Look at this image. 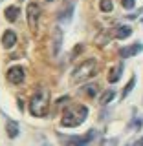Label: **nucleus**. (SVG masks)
<instances>
[{
	"mask_svg": "<svg viewBox=\"0 0 143 146\" xmlns=\"http://www.w3.org/2000/svg\"><path fill=\"white\" fill-rule=\"evenodd\" d=\"M138 146H143V137H141L140 141H138Z\"/></svg>",
	"mask_w": 143,
	"mask_h": 146,
	"instance_id": "aec40b11",
	"label": "nucleus"
},
{
	"mask_svg": "<svg viewBox=\"0 0 143 146\" xmlns=\"http://www.w3.org/2000/svg\"><path fill=\"white\" fill-rule=\"evenodd\" d=\"M6 77H7V80L11 82V84H22L24 79H26V71H24L22 66H13V68L7 70Z\"/></svg>",
	"mask_w": 143,
	"mask_h": 146,
	"instance_id": "423d86ee",
	"label": "nucleus"
},
{
	"mask_svg": "<svg viewBox=\"0 0 143 146\" xmlns=\"http://www.w3.org/2000/svg\"><path fill=\"white\" fill-rule=\"evenodd\" d=\"M17 44V33L15 31H11V29H7V31H4V35H2V46L4 48H13V46Z\"/></svg>",
	"mask_w": 143,
	"mask_h": 146,
	"instance_id": "9d476101",
	"label": "nucleus"
},
{
	"mask_svg": "<svg viewBox=\"0 0 143 146\" xmlns=\"http://www.w3.org/2000/svg\"><path fill=\"white\" fill-rule=\"evenodd\" d=\"M18 13H20V9H18L17 6H11V7L6 9V13H4V15H6V18H7L9 22H15L17 18H18Z\"/></svg>",
	"mask_w": 143,
	"mask_h": 146,
	"instance_id": "ddd939ff",
	"label": "nucleus"
},
{
	"mask_svg": "<svg viewBox=\"0 0 143 146\" xmlns=\"http://www.w3.org/2000/svg\"><path fill=\"white\" fill-rule=\"evenodd\" d=\"M134 84H136V77H130L128 84L125 86V90H123V93H121V97H123V99H125V97H128V93L132 91V88H134Z\"/></svg>",
	"mask_w": 143,
	"mask_h": 146,
	"instance_id": "dca6fc26",
	"label": "nucleus"
},
{
	"mask_svg": "<svg viewBox=\"0 0 143 146\" xmlns=\"http://www.w3.org/2000/svg\"><path fill=\"white\" fill-rule=\"evenodd\" d=\"M99 9L103 13H110L114 9V2H112V0H101V2H99Z\"/></svg>",
	"mask_w": 143,
	"mask_h": 146,
	"instance_id": "2eb2a0df",
	"label": "nucleus"
},
{
	"mask_svg": "<svg viewBox=\"0 0 143 146\" xmlns=\"http://www.w3.org/2000/svg\"><path fill=\"white\" fill-rule=\"evenodd\" d=\"M101 146H117V139H103Z\"/></svg>",
	"mask_w": 143,
	"mask_h": 146,
	"instance_id": "a211bd4d",
	"label": "nucleus"
},
{
	"mask_svg": "<svg viewBox=\"0 0 143 146\" xmlns=\"http://www.w3.org/2000/svg\"><path fill=\"white\" fill-rule=\"evenodd\" d=\"M114 97H116V91H114V90H108V91H105V93H103V97L99 99V102L103 104V106H107L108 102H112V100H114Z\"/></svg>",
	"mask_w": 143,
	"mask_h": 146,
	"instance_id": "4468645a",
	"label": "nucleus"
},
{
	"mask_svg": "<svg viewBox=\"0 0 143 146\" xmlns=\"http://www.w3.org/2000/svg\"><path fill=\"white\" fill-rule=\"evenodd\" d=\"M83 91H86V95H90V97H95L97 95V84L86 86V88H83Z\"/></svg>",
	"mask_w": 143,
	"mask_h": 146,
	"instance_id": "f3484780",
	"label": "nucleus"
},
{
	"mask_svg": "<svg viewBox=\"0 0 143 146\" xmlns=\"http://www.w3.org/2000/svg\"><path fill=\"white\" fill-rule=\"evenodd\" d=\"M46 2H53V0H46Z\"/></svg>",
	"mask_w": 143,
	"mask_h": 146,
	"instance_id": "412c9836",
	"label": "nucleus"
},
{
	"mask_svg": "<svg viewBox=\"0 0 143 146\" xmlns=\"http://www.w3.org/2000/svg\"><path fill=\"white\" fill-rule=\"evenodd\" d=\"M95 73H97V60H95V58H88V60L81 62L79 66L73 70V73H72V82H73V84L85 82V80L92 79Z\"/></svg>",
	"mask_w": 143,
	"mask_h": 146,
	"instance_id": "7ed1b4c3",
	"label": "nucleus"
},
{
	"mask_svg": "<svg viewBox=\"0 0 143 146\" xmlns=\"http://www.w3.org/2000/svg\"><path fill=\"white\" fill-rule=\"evenodd\" d=\"M121 6L125 7V9H134L136 2H134V0H123V2H121Z\"/></svg>",
	"mask_w": 143,
	"mask_h": 146,
	"instance_id": "6ab92c4d",
	"label": "nucleus"
},
{
	"mask_svg": "<svg viewBox=\"0 0 143 146\" xmlns=\"http://www.w3.org/2000/svg\"><path fill=\"white\" fill-rule=\"evenodd\" d=\"M132 35V27L130 26H119L116 29V38H128V36Z\"/></svg>",
	"mask_w": 143,
	"mask_h": 146,
	"instance_id": "f8f14e48",
	"label": "nucleus"
},
{
	"mask_svg": "<svg viewBox=\"0 0 143 146\" xmlns=\"http://www.w3.org/2000/svg\"><path fill=\"white\" fill-rule=\"evenodd\" d=\"M50 110V93L46 90H39L30 100V111L33 117H46Z\"/></svg>",
	"mask_w": 143,
	"mask_h": 146,
	"instance_id": "f03ea898",
	"label": "nucleus"
},
{
	"mask_svg": "<svg viewBox=\"0 0 143 146\" xmlns=\"http://www.w3.org/2000/svg\"><path fill=\"white\" fill-rule=\"evenodd\" d=\"M26 13H28V26H30V29L37 31V26H39V17H40V6L37 2H30L28 4V9H26Z\"/></svg>",
	"mask_w": 143,
	"mask_h": 146,
	"instance_id": "39448f33",
	"label": "nucleus"
},
{
	"mask_svg": "<svg viewBox=\"0 0 143 146\" xmlns=\"http://www.w3.org/2000/svg\"><path fill=\"white\" fill-rule=\"evenodd\" d=\"M62 29L61 27H55L53 29V44H52V55L53 57H57L59 53H61V48H62Z\"/></svg>",
	"mask_w": 143,
	"mask_h": 146,
	"instance_id": "0eeeda50",
	"label": "nucleus"
},
{
	"mask_svg": "<svg viewBox=\"0 0 143 146\" xmlns=\"http://www.w3.org/2000/svg\"><path fill=\"white\" fill-rule=\"evenodd\" d=\"M121 73H123V64H117V66H114V68H110V71H108V82H112V84H116V82L119 80V77H121Z\"/></svg>",
	"mask_w": 143,
	"mask_h": 146,
	"instance_id": "9b49d317",
	"label": "nucleus"
},
{
	"mask_svg": "<svg viewBox=\"0 0 143 146\" xmlns=\"http://www.w3.org/2000/svg\"><path fill=\"white\" fill-rule=\"evenodd\" d=\"M94 135H95V130H90L86 135H70V137H59L61 139V143L62 146H88V143L92 139H94Z\"/></svg>",
	"mask_w": 143,
	"mask_h": 146,
	"instance_id": "20e7f679",
	"label": "nucleus"
},
{
	"mask_svg": "<svg viewBox=\"0 0 143 146\" xmlns=\"http://www.w3.org/2000/svg\"><path fill=\"white\" fill-rule=\"evenodd\" d=\"M86 117H88V108L86 106H83V104H70L62 111L61 124L64 128H77L86 121Z\"/></svg>",
	"mask_w": 143,
	"mask_h": 146,
	"instance_id": "f257e3e1",
	"label": "nucleus"
},
{
	"mask_svg": "<svg viewBox=\"0 0 143 146\" xmlns=\"http://www.w3.org/2000/svg\"><path fill=\"white\" fill-rule=\"evenodd\" d=\"M140 51H143V44L141 42H136V44H132V46H127V48H121V49H119V57L128 58V57H134V55H138Z\"/></svg>",
	"mask_w": 143,
	"mask_h": 146,
	"instance_id": "6e6552de",
	"label": "nucleus"
},
{
	"mask_svg": "<svg viewBox=\"0 0 143 146\" xmlns=\"http://www.w3.org/2000/svg\"><path fill=\"white\" fill-rule=\"evenodd\" d=\"M6 133L9 139H17L18 133H20V128H18V122L13 121V119H7L6 121Z\"/></svg>",
	"mask_w": 143,
	"mask_h": 146,
	"instance_id": "1a4fd4ad",
	"label": "nucleus"
},
{
	"mask_svg": "<svg viewBox=\"0 0 143 146\" xmlns=\"http://www.w3.org/2000/svg\"><path fill=\"white\" fill-rule=\"evenodd\" d=\"M0 2H2V0H0Z\"/></svg>",
	"mask_w": 143,
	"mask_h": 146,
	"instance_id": "4be33fe9",
	"label": "nucleus"
}]
</instances>
